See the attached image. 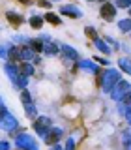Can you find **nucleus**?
Here are the masks:
<instances>
[{
  "instance_id": "obj_35",
  "label": "nucleus",
  "mask_w": 131,
  "mask_h": 150,
  "mask_svg": "<svg viewBox=\"0 0 131 150\" xmlns=\"http://www.w3.org/2000/svg\"><path fill=\"white\" fill-rule=\"evenodd\" d=\"M19 2H23V4H32V0H19Z\"/></svg>"
},
{
  "instance_id": "obj_17",
  "label": "nucleus",
  "mask_w": 131,
  "mask_h": 150,
  "mask_svg": "<svg viewBox=\"0 0 131 150\" xmlns=\"http://www.w3.org/2000/svg\"><path fill=\"white\" fill-rule=\"evenodd\" d=\"M28 23H30L32 28H41V26H43V23H45V19L41 17V15H32L30 19H28Z\"/></svg>"
},
{
  "instance_id": "obj_22",
  "label": "nucleus",
  "mask_w": 131,
  "mask_h": 150,
  "mask_svg": "<svg viewBox=\"0 0 131 150\" xmlns=\"http://www.w3.org/2000/svg\"><path fill=\"white\" fill-rule=\"evenodd\" d=\"M11 43H2L0 45V58H4V60H8L9 58V49H11Z\"/></svg>"
},
{
  "instance_id": "obj_40",
  "label": "nucleus",
  "mask_w": 131,
  "mask_h": 150,
  "mask_svg": "<svg viewBox=\"0 0 131 150\" xmlns=\"http://www.w3.org/2000/svg\"><path fill=\"white\" fill-rule=\"evenodd\" d=\"M0 101H2V100H0Z\"/></svg>"
},
{
  "instance_id": "obj_27",
  "label": "nucleus",
  "mask_w": 131,
  "mask_h": 150,
  "mask_svg": "<svg viewBox=\"0 0 131 150\" xmlns=\"http://www.w3.org/2000/svg\"><path fill=\"white\" fill-rule=\"evenodd\" d=\"M84 32H86V36L92 38V40H96V38H97V32H96V28H94V26H86V28H84Z\"/></svg>"
},
{
  "instance_id": "obj_30",
  "label": "nucleus",
  "mask_w": 131,
  "mask_h": 150,
  "mask_svg": "<svg viewBox=\"0 0 131 150\" xmlns=\"http://www.w3.org/2000/svg\"><path fill=\"white\" fill-rule=\"evenodd\" d=\"M6 112H8V109H6V105H4V103L0 101V116H4V115H6Z\"/></svg>"
},
{
  "instance_id": "obj_11",
  "label": "nucleus",
  "mask_w": 131,
  "mask_h": 150,
  "mask_svg": "<svg viewBox=\"0 0 131 150\" xmlns=\"http://www.w3.org/2000/svg\"><path fill=\"white\" fill-rule=\"evenodd\" d=\"M4 71H6V73H8V77H9V81H11L13 84H15V83H17V79H19V75H21V73H19V68H15V66H13V64H6V66H4Z\"/></svg>"
},
{
  "instance_id": "obj_14",
  "label": "nucleus",
  "mask_w": 131,
  "mask_h": 150,
  "mask_svg": "<svg viewBox=\"0 0 131 150\" xmlns=\"http://www.w3.org/2000/svg\"><path fill=\"white\" fill-rule=\"evenodd\" d=\"M43 53L47 54V56H56L60 53V47L54 43V41H49V43H45V47H43Z\"/></svg>"
},
{
  "instance_id": "obj_7",
  "label": "nucleus",
  "mask_w": 131,
  "mask_h": 150,
  "mask_svg": "<svg viewBox=\"0 0 131 150\" xmlns=\"http://www.w3.org/2000/svg\"><path fill=\"white\" fill-rule=\"evenodd\" d=\"M60 13L66 15V17H71V19L82 17V11L77 6H73V4H66V6H62V8H60Z\"/></svg>"
},
{
  "instance_id": "obj_25",
  "label": "nucleus",
  "mask_w": 131,
  "mask_h": 150,
  "mask_svg": "<svg viewBox=\"0 0 131 150\" xmlns=\"http://www.w3.org/2000/svg\"><path fill=\"white\" fill-rule=\"evenodd\" d=\"M21 100H23V103H32V96L26 88H21Z\"/></svg>"
},
{
  "instance_id": "obj_8",
  "label": "nucleus",
  "mask_w": 131,
  "mask_h": 150,
  "mask_svg": "<svg viewBox=\"0 0 131 150\" xmlns=\"http://www.w3.org/2000/svg\"><path fill=\"white\" fill-rule=\"evenodd\" d=\"M62 137H64V131L60 129V128H51L49 133L45 135V143L47 144H56Z\"/></svg>"
},
{
  "instance_id": "obj_24",
  "label": "nucleus",
  "mask_w": 131,
  "mask_h": 150,
  "mask_svg": "<svg viewBox=\"0 0 131 150\" xmlns=\"http://www.w3.org/2000/svg\"><path fill=\"white\" fill-rule=\"evenodd\" d=\"M26 84H28V77H26V75H19L15 86L19 88V90H21V88H26Z\"/></svg>"
},
{
  "instance_id": "obj_13",
  "label": "nucleus",
  "mask_w": 131,
  "mask_h": 150,
  "mask_svg": "<svg viewBox=\"0 0 131 150\" xmlns=\"http://www.w3.org/2000/svg\"><path fill=\"white\" fill-rule=\"evenodd\" d=\"M17 68H19V73H21V75H26V77L34 75V66H32L30 62H23V60H21Z\"/></svg>"
},
{
  "instance_id": "obj_18",
  "label": "nucleus",
  "mask_w": 131,
  "mask_h": 150,
  "mask_svg": "<svg viewBox=\"0 0 131 150\" xmlns=\"http://www.w3.org/2000/svg\"><path fill=\"white\" fill-rule=\"evenodd\" d=\"M118 64H120V68L124 69L125 73L131 75V58H127V56H122V58L118 60Z\"/></svg>"
},
{
  "instance_id": "obj_12",
  "label": "nucleus",
  "mask_w": 131,
  "mask_h": 150,
  "mask_svg": "<svg viewBox=\"0 0 131 150\" xmlns=\"http://www.w3.org/2000/svg\"><path fill=\"white\" fill-rule=\"evenodd\" d=\"M19 51H21V60H25V62H30L36 58V51L32 47H19Z\"/></svg>"
},
{
  "instance_id": "obj_15",
  "label": "nucleus",
  "mask_w": 131,
  "mask_h": 150,
  "mask_svg": "<svg viewBox=\"0 0 131 150\" xmlns=\"http://www.w3.org/2000/svg\"><path fill=\"white\" fill-rule=\"evenodd\" d=\"M6 17H8V21L11 23L13 26H21L23 23H25V19L19 15V13H15V11H8V13H6Z\"/></svg>"
},
{
  "instance_id": "obj_26",
  "label": "nucleus",
  "mask_w": 131,
  "mask_h": 150,
  "mask_svg": "<svg viewBox=\"0 0 131 150\" xmlns=\"http://www.w3.org/2000/svg\"><path fill=\"white\" fill-rule=\"evenodd\" d=\"M116 8H131V0H114Z\"/></svg>"
},
{
  "instance_id": "obj_29",
  "label": "nucleus",
  "mask_w": 131,
  "mask_h": 150,
  "mask_svg": "<svg viewBox=\"0 0 131 150\" xmlns=\"http://www.w3.org/2000/svg\"><path fill=\"white\" fill-rule=\"evenodd\" d=\"M0 150H9V143H8V141H0Z\"/></svg>"
},
{
  "instance_id": "obj_39",
  "label": "nucleus",
  "mask_w": 131,
  "mask_h": 150,
  "mask_svg": "<svg viewBox=\"0 0 131 150\" xmlns=\"http://www.w3.org/2000/svg\"><path fill=\"white\" fill-rule=\"evenodd\" d=\"M129 133H131V131H129Z\"/></svg>"
},
{
  "instance_id": "obj_4",
  "label": "nucleus",
  "mask_w": 131,
  "mask_h": 150,
  "mask_svg": "<svg viewBox=\"0 0 131 150\" xmlns=\"http://www.w3.org/2000/svg\"><path fill=\"white\" fill-rule=\"evenodd\" d=\"M129 90H131V84H129L127 81H124V79H120V81L116 83L114 86H112V90H111V98H112L114 101H122V98H124Z\"/></svg>"
},
{
  "instance_id": "obj_5",
  "label": "nucleus",
  "mask_w": 131,
  "mask_h": 150,
  "mask_svg": "<svg viewBox=\"0 0 131 150\" xmlns=\"http://www.w3.org/2000/svg\"><path fill=\"white\" fill-rule=\"evenodd\" d=\"M19 126V122L17 118L13 115H9V112H6L4 116H0V128L2 129H6V131H13Z\"/></svg>"
},
{
  "instance_id": "obj_19",
  "label": "nucleus",
  "mask_w": 131,
  "mask_h": 150,
  "mask_svg": "<svg viewBox=\"0 0 131 150\" xmlns=\"http://www.w3.org/2000/svg\"><path fill=\"white\" fill-rule=\"evenodd\" d=\"M43 19H45L47 23H53V25H56V26H58V25H62V19L56 15V13H53V11H49V13H47V15H45Z\"/></svg>"
},
{
  "instance_id": "obj_1",
  "label": "nucleus",
  "mask_w": 131,
  "mask_h": 150,
  "mask_svg": "<svg viewBox=\"0 0 131 150\" xmlns=\"http://www.w3.org/2000/svg\"><path fill=\"white\" fill-rule=\"evenodd\" d=\"M120 81V71L118 69H107V71H103L101 75V86H103V92L105 94H111L112 86H114L116 83Z\"/></svg>"
},
{
  "instance_id": "obj_38",
  "label": "nucleus",
  "mask_w": 131,
  "mask_h": 150,
  "mask_svg": "<svg viewBox=\"0 0 131 150\" xmlns=\"http://www.w3.org/2000/svg\"><path fill=\"white\" fill-rule=\"evenodd\" d=\"M97 2H105V0H97Z\"/></svg>"
},
{
  "instance_id": "obj_28",
  "label": "nucleus",
  "mask_w": 131,
  "mask_h": 150,
  "mask_svg": "<svg viewBox=\"0 0 131 150\" xmlns=\"http://www.w3.org/2000/svg\"><path fill=\"white\" fill-rule=\"evenodd\" d=\"M62 150H75V141L69 137L68 141H66V148H62Z\"/></svg>"
},
{
  "instance_id": "obj_6",
  "label": "nucleus",
  "mask_w": 131,
  "mask_h": 150,
  "mask_svg": "<svg viewBox=\"0 0 131 150\" xmlns=\"http://www.w3.org/2000/svg\"><path fill=\"white\" fill-rule=\"evenodd\" d=\"M99 15L105 19V21H114V17H116V6H114V4H111V2H103V6L99 9Z\"/></svg>"
},
{
  "instance_id": "obj_31",
  "label": "nucleus",
  "mask_w": 131,
  "mask_h": 150,
  "mask_svg": "<svg viewBox=\"0 0 131 150\" xmlns=\"http://www.w3.org/2000/svg\"><path fill=\"white\" fill-rule=\"evenodd\" d=\"M39 6H43V8H51V2H49V0H41Z\"/></svg>"
},
{
  "instance_id": "obj_34",
  "label": "nucleus",
  "mask_w": 131,
  "mask_h": 150,
  "mask_svg": "<svg viewBox=\"0 0 131 150\" xmlns=\"http://www.w3.org/2000/svg\"><path fill=\"white\" fill-rule=\"evenodd\" d=\"M53 150H62V146H60V144H54V146H53Z\"/></svg>"
},
{
  "instance_id": "obj_33",
  "label": "nucleus",
  "mask_w": 131,
  "mask_h": 150,
  "mask_svg": "<svg viewBox=\"0 0 131 150\" xmlns=\"http://www.w3.org/2000/svg\"><path fill=\"white\" fill-rule=\"evenodd\" d=\"M125 120H127V122H129V124H131V111L127 112V115H125Z\"/></svg>"
},
{
  "instance_id": "obj_36",
  "label": "nucleus",
  "mask_w": 131,
  "mask_h": 150,
  "mask_svg": "<svg viewBox=\"0 0 131 150\" xmlns=\"http://www.w3.org/2000/svg\"><path fill=\"white\" fill-rule=\"evenodd\" d=\"M125 148H127V150H131V143H129V144H127V146H125Z\"/></svg>"
},
{
  "instance_id": "obj_32",
  "label": "nucleus",
  "mask_w": 131,
  "mask_h": 150,
  "mask_svg": "<svg viewBox=\"0 0 131 150\" xmlns=\"http://www.w3.org/2000/svg\"><path fill=\"white\" fill-rule=\"evenodd\" d=\"M96 62H97V64H103V66H107V64H109L105 58H96Z\"/></svg>"
},
{
  "instance_id": "obj_3",
  "label": "nucleus",
  "mask_w": 131,
  "mask_h": 150,
  "mask_svg": "<svg viewBox=\"0 0 131 150\" xmlns=\"http://www.w3.org/2000/svg\"><path fill=\"white\" fill-rule=\"evenodd\" d=\"M15 144H17V148H21V150H39L36 139L30 137L28 133H19L15 137Z\"/></svg>"
},
{
  "instance_id": "obj_23",
  "label": "nucleus",
  "mask_w": 131,
  "mask_h": 150,
  "mask_svg": "<svg viewBox=\"0 0 131 150\" xmlns=\"http://www.w3.org/2000/svg\"><path fill=\"white\" fill-rule=\"evenodd\" d=\"M28 45H30L34 51H37V53H39V51H43V47H45V43L41 40H30V43H28Z\"/></svg>"
},
{
  "instance_id": "obj_20",
  "label": "nucleus",
  "mask_w": 131,
  "mask_h": 150,
  "mask_svg": "<svg viewBox=\"0 0 131 150\" xmlns=\"http://www.w3.org/2000/svg\"><path fill=\"white\" fill-rule=\"evenodd\" d=\"M25 112L28 118H36L37 116V109L34 107V103H25Z\"/></svg>"
},
{
  "instance_id": "obj_2",
  "label": "nucleus",
  "mask_w": 131,
  "mask_h": 150,
  "mask_svg": "<svg viewBox=\"0 0 131 150\" xmlns=\"http://www.w3.org/2000/svg\"><path fill=\"white\" fill-rule=\"evenodd\" d=\"M32 128H34V131L39 137L45 139V135L49 133V129L53 128V120L49 118V116H36L34 122H32Z\"/></svg>"
},
{
  "instance_id": "obj_16",
  "label": "nucleus",
  "mask_w": 131,
  "mask_h": 150,
  "mask_svg": "<svg viewBox=\"0 0 131 150\" xmlns=\"http://www.w3.org/2000/svg\"><path fill=\"white\" fill-rule=\"evenodd\" d=\"M94 45H96V49L99 51V53L111 54V47L107 45V41H103V40H99V38H96V40H94Z\"/></svg>"
},
{
  "instance_id": "obj_10",
  "label": "nucleus",
  "mask_w": 131,
  "mask_h": 150,
  "mask_svg": "<svg viewBox=\"0 0 131 150\" xmlns=\"http://www.w3.org/2000/svg\"><path fill=\"white\" fill-rule=\"evenodd\" d=\"M60 51H62L66 60H73V62H79V53L73 49L71 45H60Z\"/></svg>"
},
{
  "instance_id": "obj_9",
  "label": "nucleus",
  "mask_w": 131,
  "mask_h": 150,
  "mask_svg": "<svg viewBox=\"0 0 131 150\" xmlns=\"http://www.w3.org/2000/svg\"><path fill=\"white\" fill-rule=\"evenodd\" d=\"M77 66L81 69H84V71H88V73H94V75L99 73V64H97L96 60H81Z\"/></svg>"
},
{
  "instance_id": "obj_37",
  "label": "nucleus",
  "mask_w": 131,
  "mask_h": 150,
  "mask_svg": "<svg viewBox=\"0 0 131 150\" xmlns=\"http://www.w3.org/2000/svg\"><path fill=\"white\" fill-rule=\"evenodd\" d=\"M129 17H131V8H129Z\"/></svg>"
},
{
  "instance_id": "obj_21",
  "label": "nucleus",
  "mask_w": 131,
  "mask_h": 150,
  "mask_svg": "<svg viewBox=\"0 0 131 150\" xmlns=\"http://www.w3.org/2000/svg\"><path fill=\"white\" fill-rule=\"evenodd\" d=\"M118 28L122 32H131V17L129 19H122V21H118Z\"/></svg>"
}]
</instances>
